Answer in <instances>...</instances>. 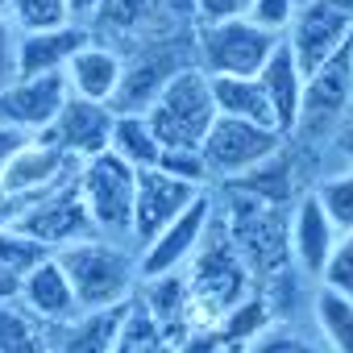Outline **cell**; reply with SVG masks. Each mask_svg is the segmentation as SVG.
<instances>
[{"label":"cell","mask_w":353,"mask_h":353,"mask_svg":"<svg viewBox=\"0 0 353 353\" xmlns=\"http://www.w3.org/2000/svg\"><path fill=\"white\" fill-rule=\"evenodd\" d=\"M54 258L67 270V283L75 291L79 312L121 307V303H129L133 287L141 283L137 258L121 241H108V237H83L75 245L54 250Z\"/></svg>","instance_id":"6da1fadb"},{"label":"cell","mask_w":353,"mask_h":353,"mask_svg":"<svg viewBox=\"0 0 353 353\" xmlns=\"http://www.w3.org/2000/svg\"><path fill=\"white\" fill-rule=\"evenodd\" d=\"M145 121H150V129L162 145H196L200 150L208 125L216 121L212 79L196 63H188L183 71H174L162 83V92L145 108Z\"/></svg>","instance_id":"7a4b0ae2"},{"label":"cell","mask_w":353,"mask_h":353,"mask_svg":"<svg viewBox=\"0 0 353 353\" xmlns=\"http://www.w3.org/2000/svg\"><path fill=\"white\" fill-rule=\"evenodd\" d=\"M79 192L92 212V225L108 241H129L133 229V188H137V170L121 162L112 150L79 162Z\"/></svg>","instance_id":"3957f363"},{"label":"cell","mask_w":353,"mask_h":353,"mask_svg":"<svg viewBox=\"0 0 353 353\" xmlns=\"http://www.w3.org/2000/svg\"><path fill=\"white\" fill-rule=\"evenodd\" d=\"M274 46H279V34H266L245 17L200 26V34H196V67L204 75H258Z\"/></svg>","instance_id":"277c9868"},{"label":"cell","mask_w":353,"mask_h":353,"mask_svg":"<svg viewBox=\"0 0 353 353\" xmlns=\"http://www.w3.org/2000/svg\"><path fill=\"white\" fill-rule=\"evenodd\" d=\"M349 104H353V38L336 54H328L312 75H303V104L295 133L332 137Z\"/></svg>","instance_id":"5b68a950"},{"label":"cell","mask_w":353,"mask_h":353,"mask_svg":"<svg viewBox=\"0 0 353 353\" xmlns=\"http://www.w3.org/2000/svg\"><path fill=\"white\" fill-rule=\"evenodd\" d=\"M283 150V133L266 129V125H250V121H233V117H216L200 141V154L208 162V174L221 183L245 174L250 166L266 162L270 154Z\"/></svg>","instance_id":"8992f818"},{"label":"cell","mask_w":353,"mask_h":353,"mask_svg":"<svg viewBox=\"0 0 353 353\" xmlns=\"http://www.w3.org/2000/svg\"><path fill=\"white\" fill-rule=\"evenodd\" d=\"M349 38H353V0H307L295 9V21L283 34L303 75H312Z\"/></svg>","instance_id":"52a82bcc"},{"label":"cell","mask_w":353,"mask_h":353,"mask_svg":"<svg viewBox=\"0 0 353 353\" xmlns=\"http://www.w3.org/2000/svg\"><path fill=\"white\" fill-rule=\"evenodd\" d=\"M79 174V170H75ZM63 179L54 183L50 192H42L17 221V229L34 233L38 241H46L50 250H63V245H75L83 237H100L96 225H92V212L83 204V192H79V179Z\"/></svg>","instance_id":"ba28073f"},{"label":"cell","mask_w":353,"mask_h":353,"mask_svg":"<svg viewBox=\"0 0 353 353\" xmlns=\"http://www.w3.org/2000/svg\"><path fill=\"white\" fill-rule=\"evenodd\" d=\"M208 225H212V196L200 192L150 245L137 250V274H141V279H154V274H166V270H183V266L196 258V250H200Z\"/></svg>","instance_id":"9c48e42d"},{"label":"cell","mask_w":353,"mask_h":353,"mask_svg":"<svg viewBox=\"0 0 353 353\" xmlns=\"http://www.w3.org/2000/svg\"><path fill=\"white\" fill-rule=\"evenodd\" d=\"M200 192L170 179V174H162L158 166H145L137 170V188H133V229H129V241L141 250L150 245L174 216H179Z\"/></svg>","instance_id":"30bf717a"},{"label":"cell","mask_w":353,"mask_h":353,"mask_svg":"<svg viewBox=\"0 0 353 353\" xmlns=\"http://www.w3.org/2000/svg\"><path fill=\"white\" fill-rule=\"evenodd\" d=\"M112 121H117V108L112 104H100V100H79V96H67L59 117L50 121V129L42 137H50L59 150H67L75 162H88L96 154L108 150V137H112Z\"/></svg>","instance_id":"8fae6325"},{"label":"cell","mask_w":353,"mask_h":353,"mask_svg":"<svg viewBox=\"0 0 353 353\" xmlns=\"http://www.w3.org/2000/svg\"><path fill=\"white\" fill-rule=\"evenodd\" d=\"M67 79L63 71L54 75H30V79H13L5 92H0V125H13L26 133H46L50 121L59 117L63 100H67Z\"/></svg>","instance_id":"7c38bea8"},{"label":"cell","mask_w":353,"mask_h":353,"mask_svg":"<svg viewBox=\"0 0 353 353\" xmlns=\"http://www.w3.org/2000/svg\"><path fill=\"white\" fill-rule=\"evenodd\" d=\"M332 245H336V229H332L324 204L316 200V192L312 196H299V204H295V212L287 221V254L299 266V274L320 279Z\"/></svg>","instance_id":"4fadbf2b"},{"label":"cell","mask_w":353,"mask_h":353,"mask_svg":"<svg viewBox=\"0 0 353 353\" xmlns=\"http://www.w3.org/2000/svg\"><path fill=\"white\" fill-rule=\"evenodd\" d=\"M75 170H79V162H75L67 150H59L50 137L38 133V137L5 166V174H0V188L21 192V196H42V192H50L54 183L71 179Z\"/></svg>","instance_id":"5bb4252c"},{"label":"cell","mask_w":353,"mask_h":353,"mask_svg":"<svg viewBox=\"0 0 353 353\" xmlns=\"http://www.w3.org/2000/svg\"><path fill=\"white\" fill-rule=\"evenodd\" d=\"M183 67H188V59L174 54V46H150V50L133 54L121 67V88L112 96V108L117 112H145L154 104V96L162 92V83Z\"/></svg>","instance_id":"9a60e30c"},{"label":"cell","mask_w":353,"mask_h":353,"mask_svg":"<svg viewBox=\"0 0 353 353\" xmlns=\"http://www.w3.org/2000/svg\"><path fill=\"white\" fill-rule=\"evenodd\" d=\"M92 42V30L83 21H67L59 30H34L17 38V79L30 75H54L67 67V59Z\"/></svg>","instance_id":"2e32d148"},{"label":"cell","mask_w":353,"mask_h":353,"mask_svg":"<svg viewBox=\"0 0 353 353\" xmlns=\"http://www.w3.org/2000/svg\"><path fill=\"white\" fill-rule=\"evenodd\" d=\"M121 67H125V59H121L112 46H104V42L92 38L88 46H79V50L67 59L63 79H67V92H71V96L112 104V96H117V88H121Z\"/></svg>","instance_id":"e0dca14e"},{"label":"cell","mask_w":353,"mask_h":353,"mask_svg":"<svg viewBox=\"0 0 353 353\" xmlns=\"http://www.w3.org/2000/svg\"><path fill=\"white\" fill-rule=\"evenodd\" d=\"M17 303H21L34 320H46V324H67V320L79 316L75 291H71L67 270L59 266V258H46L42 266H34V270L21 279Z\"/></svg>","instance_id":"ac0fdd59"},{"label":"cell","mask_w":353,"mask_h":353,"mask_svg":"<svg viewBox=\"0 0 353 353\" xmlns=\"http://www.w3.org/2000/svg\"><path fill=\"white\" fill-rule=\"evenodd\" d=\"M258 83H262V92H266V100H270V108H274L279 133H283V137L295 133V125H299V104H303V71H299V63H295V54H291V46H287L283 38H279V46L270 50V59L262 63Z\"/></svg>","instance_id":"d6986e66"},{"label":"cell","mask_w":353,"mask_h":353,"mask_svg":"<svg viewBox=\"0 0 353 353\" xmlns=\"http://www.w3.org/2000/svg\"><path fill=\"white\" fill-rule=\"evenodd\" d=\"M212 79V100H216V117H233V121H250V125H266L279 129L274 108L258 83V75H208Z\"/></svg>","instance_id":"ffe728a7"},{"label":"cell","mask_w":353,"mask_h":353,"mask_svg":"<svg viewBox=\"0 0 353 353\" xmlns=\"http://www.w3.org/2000/svg\"><path fill=\"white\" fill-rule=\"evenodd\" d=\"M141 303H145V312L162 324V332H166V341H170V332H188V299H192V287H188V274L183 270H166V274H154V279H141V295H137ZM174 336V341H179ZM174 349V345H170Z\"/></svg>","instance_id":"44dd1931"},{"label":"cell","mask_w":353,"mask_h":353,"mask_svg":"<svg viewBox=\"0 0 353 353\" xmlns=\"http://www.w3.org/2000/svg\"><path fill=\"white\" fill-rule=\"evenodd\" d=\"M229 188H233L237 196L254 200V204L279 208V204H287V200H291V192H295V183H291V162H287V158H283V150H279V154H270L266 162L250 166L245 174L229 179Z\"/></svg>","instance_id":"7402d4cb"},{"label":"cell","mask_w":353,"mask_h":353,"mask_svg":"<svg viewBox=\"0 0 353 353\" xmlns=\"http://www.w3.org/2000/svg\"><path fill=\"white\" fill-rule=\"evenodd\" d=\"M108 150H112L121 162H129L133 170H145V166L158 162L162 141L154 137L145 112H117V121H112V137H108Z\"/></svg>","instance_id":"603a6c76"},{"label":"cell","mask_w":353,"mask_h":353,"mask_svg":"<svg viewBox=\"0 0 353 353\" xmlns=\"http://www.w3.org/2000/svg\"><path fill=\"white\" fill-rule=\"evenodd\" d=\"M121 307H104V312H79L75 320H67L63 328V341L54 345V353H108L112 349V336H117V324H121Z\"/></svg>","instance_id":"cb8c5ba5"},{"label":"cell","mask_w":353,"mask_h":353,"mask_svg":"<svg viewBox=\"0 0 353 353\" xmlns=\"http://www.w3.org/2000/svg\"><path fill=\"white\" fill-rule=\"evenodd\" d=\"M270 324H274L270 299H266V295H241L233 307L221 312L216 332H221V341H225L229 349H241V353H245V345H250L254 336H262Z\"/></svg>","instance_id":"d4e9b609"},{"label":"cell","mask_w":353,"mask_h":353,"mask_svg":"<svg viewBox=\"0 0 353 353\" xmlns=\"http://www.w3.org/2000/svg\"><path fill=\"white\" fill-rule=\"evenodd\" d=\"M108 353H170V341H166L162 324L145 312V303L129 299L125 312H121V324H117V336H112Z\"/></svg>","instance_id":"484cf974"},{"label":"cell","mask_w":353,"mask_h":353,"mask_svg":"<svg viewBox=\"0 0 353 353\" xmlns=\"http://www.w3.org/2000/svg\"><path fill=\"white\" fill-rule=\"evenodd\" d=\"M312 312H316L320 341H324L332 353H353V295L332 291V287L320 283Z\"/></svg>","instance_id":"4316f807"},{"label":"cell","mask_w":353,"mask_h":353,"mask_svg":"<svg viewBox=\"0 0 353 353\" xmlns=\"http://www.w3.org/2000/svg\"><path fill=\"white\" fill-rule=\"evenodd\" d=\"M46 258H54V250L46 241H38L34 233L17 229V225H5L0 229V266H9L13 274H30L34 266H42Z\"/></svg>","instance_id":"83f0119b"},{"label":"cell","mask_w":353,"mask_h":353,"mask_svg":"<svg viewBox=\"0 0 353 353\" xmlns=\"http://www.w3.org/2000/svg\"><path fill=\"white\" fill-rule=\"evenodd\" d=\"M154 166H158L162 174H170V179L196 188V192H204V188L212 183L208 162H204V154H200L196 145H162V154H158Z\"/></svg>","instance_id":"f1b7e54d"},{"label":"cell","mask_w":353,"mask_h":353,"mask_svg":"<svg viewBox=\"0 0 353 353\" xmlns=\"http://www.w3.org/2000/svg\"><path fill=\"white\" fill-rule=\"evenodd\" d=\"M9 21L21 34L59 30V26L71 21V9H67V0H9Z\"/></svg>","instance_id":"f546056e"},{"label":"cell","mask_w":353,"mask_h":353,"mask_svg":"<svg viewBox=\"0 0 353 353\" xmlns=\"http://www.w3.org/2000/svg\"><path fill=\"white\" fill-rule=\"evenodd\" d=\"M316 200L324 204V212H328V221H332L336 233L353 229V170L328 174V179L320 183V192H316Z\"/></svg>","instance_id":"4dcf8cb0"},{"label":"cell","mask_w":353,"mask_h":353,"mask_svg":"<svg viewBox=\"0 0 353 353\" xmlns=\"http://www.w3.org/2000/svg\"><path fill=\"white\" fill-rule=\"evenodd\" d=\"M245 353H332L328 345H316L312 336H299L287 324H270L262 336H254L245 345Z\"/></svg>","instance_id":"1f68e13d"},{"label":"cell","mask_w":353,"mask_h":353,"mask_svg":"<svg viewBox=\"0 0 353 353\" xmlns=\"http://www.w3.org/2000/svg\"><path fill=\"white\" fill-rule=\"evenodd\" d=\"M154 0H104L100 13L92 17L96 30H108V34H133L141 26V17L150 13Z\"/></svg>","instance_id":"d6a6232c"},{"label":"cell","mask_w":353,"mask_h":353,"mask_svg":"<svg viewBox=\"0 0 353 353\" xmlns=\"http://www.w3.org/2000/svg\"><path fill=\"white\" fill-rule=\"evenodd\" d=\"M320 283L332 287V291L353 295V229L336 233V245H332V254H328V262H324Z\"/></svg>","instance_id":"836d02e7"},{"label":"cell","mask_w":353,"mask_h":353,"mask_svg":"<svg viewBox=\"0 0 353 353\" xmlns=\"http://www.w3.org/2000/svg\"><path fill=\"white\" fill-rule=\"evenodd\" d=\"M295 9H299V0H254L250 13H245V21H254L258 30L283 38L291 30V21H295Z\"/></svg>","instance_id":"e575fe53"},{"label":"cell","mask_w":353,"mask_h":353,"mask_svg":"<svg viewBox=\"0 0 353 353\" xmlns=\"http://www.w3.org/2000/svg\"><path fill=\"white\" fill-rule=\"evenodd\" d=\"M17 38H21V30L5 13V17H0V92L17 79Z\"/></svg>","instance_id":"d590c367"},{"label":"cell","mask_w":353,"mask_h":353,"mask_svg":"<svg viewBox=\"0 0 353 353\" xmlns=\"http://www.w3.org/2000/svg\"><path fill=\"white\" fill-rule=\"evenodd\" d=\"M254 0H196V17L200 26H216V21H237L250 13Z\"/></svg>","instance_id":"8d00e7d4"},{"label":"cell","mask_w":353,"mask_h":353,"mask_svg":"<svg viewBox=\"0 0 353 353\" xmlns=\"http://www.w3.org/2000/svg\"><path fill=\"white\" fill-rule=\"evenodd\" d=\"M34 141V133H26V129H13V125H0V174H5V166L26 150Z\"/></svg>","instance_id":"74e56055"},{"label":"cell","mask_w":353,"mask_h":353,"mask_svg":"<svg viewBox=\"0 0 353 353\" xmlns=\"http://www.w3.org/2000/svg\"><path fill=\"white\" fill-rule=\"evenodd\" d=\"M34 200H38V196H21V192L0 188V229H5V225H17V221H21V212H26Z\"/></svg>","instance_id":"f35d334b"},{"label":"cell","mask_w":353,"mask_h":353,"mask_svg":"<svg viewBox=\"0 0 353 353\" xmlns=\"http://www.w3.org/2000/svg\"><path fill=\"white\" fill-rule=\"evenodd\" d=\"M332 150H336V154H341V158H345V162L353 166V121H349V125H336V129H332Z\"/></svg>","instance_id":"ab89813d"},{"label":"cell","mask_w":353,"mask_h":353,"mask_svg":"<svg viewBox=\"0 0 353 353\" xmlns=\"http://www.w3.org/2000/svg\"><path fill=\"white\" fill-rule=\"evenodd\" d=\"M17 295H21V274L0 266V303H17Z\"/></svg>","instance_id":"60d3db41"},{"label":"cell","mask_w":353,"mask_h":353,"mask_svg":"<svg viewBox=\"0 0 353 353\" xmlns=\"http://www.w3.org/2000/svg\"><path fill=\"white\" fill-rule=\"evenodd\" d=\"M100 5H104V0H67V9H71V21H92L96 13H100Z\"/></svg>","instance_id":"b9f144b4"},{"label":"cell","mask_w":353,"mask_h":353,"mask_svg":"<svg viewBox=\"0 0 353 353\" xmlns=\"http://www.w3.org/2000/svg\"><path fill=\"white\" fill-rule=\"evenodd\" d=\"M9 13V0H0V17H5Z\"/></svg>","instance_id":"7bdbcfd3"},{"label":"cell","mask_w":353,"mask_h":353,"mask_svg":"<svg viewBox=\"0 0 353 353\" xmlns=\"http://www.w3.org/2000/svg\"><path fill=\"white\" fill-rule=\"evenodd\" d=\"M225 353H241V349H225Z\"/></svg>","instance_id":"ee69618b"},{"label":"cell","mask_w":353,"mask_h":353,"mask_svg":"<svg viewBox=\"0 0 353 353\" xmlns=\"http://www.w3.org/2000/svg\"><path fill=\"white\" fill-rule=\"evenodd\" d=\"M299 5H307V0H299Z\"/></svg>","instance_id":"f6af8a7d"},{"label":"cell","mask_w":353,"mask_h":353,"mask_svg":"<svg viewBox=\"0 0 353 353\" xmlns=\"http://www.w3.org/2000/svg\"><path fill=\"white\" fill-rule=\"evenodd\" d=\"M170 353H174V349H170Z\"/></svg>","instance_id":"bcb514c9"}]
</instances>
